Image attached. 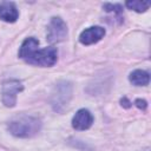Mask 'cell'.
I'll return each mask as SVG.
<instances>
[{
	"instance_id": "obj_12",
	"label": "cell",
	"mask_w": 151,
	"mask_h": 151,
	"mask_svg": "<svg viewBox=\"0 0 151 151\" xmlns=\"http://www.w3.org/2000/svg\"><path fill=\"white\" fill-rule=\"evenodd\" d=\"M103 8L109 13H114L116 15H120L123 13V6L119 4H104Z\"/></svg>"
},
{
	"instance_id": "obj_2",
	"label": "cell",
	"mask_w": 151,
	"mask_h": 151,
	"mask_svg": "<svg viewBox=\"0 0 151 151\" xmlns=\"http://www.w3.org/2000/svg\"><path fill=\"white\" fill-rule=\"evenodd\" d=\"M73 85L70 81L61 80L57 83L51 92L50 104L55 112H64V110L68 106L70 100L72 99Z\"/></svg>"
},
{
	"instance_id": "obj_10",
	"label": "cell",
	"mask_w": 151,
	"mask_h": 151,
	"mask_svg": "<svg viewBox=\"0 0 151 151\" xmlns=\"http://www.w3.org/2000/svg\"><path fill=\"white\" fill-rule=\"evenodd\" d=\"M129 80L136 86H145L150 83V74L144 70H134L130 73Z\"/></svg>"
},
{
	"instance_id": "obj_13",
	"label": "cell",
	"mask_w": 151,
	"mask_h": 151,
	"mask_svg": "<svg viewBox=\"0 0 151 151\" xmlns=\"http://www.w3.org/2000/svg\"><path fill=\"white\" fill-rule=\"evenodd\" d=\"M134 105H136L138 109H140V110H145V109L147 107V103H146V100L140 99V98H138V99L134 100Z\"/></svg>"
},
{
	"instance_id": "obj_5",
	"label": "cell",
	"mask_w": 151,
	"mask_h": 151,
	"mask_svg": "<svg viewBox=\"0 0 151 151\" xmlns=\"http://www.w3.org/2000/svg\"><path fill=\"white\" fill-rule=\"evenodd\" d=\"M68 29L66 22L60 17H53L47 26V41L48 42H60L67 38Z\"/></svg>"
},
{
	"instance_id": "obj_7",
	"label": "cell",
	"mask_w": 151,
	"mask_h": 151,
	"mask_svg": "<svg viewBox=\"0 0 151 151\" xmlns=\"http://www.w3.org/2000/svg\"><path fill=\"white\" fill-rule=\"evenodd\" d=\"M93 123V116L87 109H80L72 118V127L78 131H84L91 127Z\"/></svg>"
},
{
	"instance_id": "obj_9",
	"label": "cell",
	"mask_w": 151,
	"mask_h": 151,
	"mask_svg": "<svg viewBox=\"0 0 151 151\" xmlns=\"http://www.w3.org/2000/svg\"><path fill=\"white\" fill-rule=\"evenodd\" d=\"M38 46H39V40H37L33 37L26 38L22 41V44H21V46L19 48V53H18L19 54V58H21V59L25 60L33 51H35L38 48Z\"/></svg>"
},
{
	"instance_id": "obj_1",
	"label": "cell",
	"mask_w": 151,
	"mask_h": 151,
	"mask_svg": "<svg viewBox=\"0 0 151 151\" xmlns=\"http://www.w3.org/2000/svg\"><path fill=\"white\" fill-rule=\"evenodd\" d=\"M41 126L42 123L39 118L28 114H20L9 120L7 129L14 137L31 138L40 132Z\"/></svg>"
},
{
	"instance_id": "obj_3",
	"label": "cell",
	"mask_w": 151,
	"mask_h": 151,
	"mask_svg": "<svg viewBox=\"0 0 151 151\" xmlns=\"http://www.w3.org/2000/svg\"><path fill=\"white\" fill-rule=\"evenodd\" d=\"M57 60H58V51L55 47H45L41 50L37 48L25 59V61L28 64L42 66V67L53 66L57 63Z\"/></svg>"
},
{
	"instance_id": "obj_4",
	"label": "cell",
	"mask_w": 151,
	"mask_h": 151,
	"mask_svg": "<svg viewBox=\"0 0 151 151\" xmlns=\"http://www.w3.org/2000/svg\"><path fill=\"white\" fill-rule=\"evenodd\" d=\"M24 90V85L18 79H8L4 81L1 88V100L7 107H14L17 104V96Z\"/></svg>"
},
{
	"instance_id": "obj_8",
	"label": "cell",
	"mask_w": 151,
	"mask_h": 151,
	"mask_svg": "<svg viewBox=\"0 0 151 151\" xmlns=\"http://www.w3.org/2000/svg\"><path fill=\"white\" fill-rule=\"evenodd\" d=\"M19 18V11L14 2L2 1L0 4V19L6 22H15Z\"/></svg>"
},
{
	"instance_id": "obj_6",
	"label": "cell",
	"mask_w": 151,
	"mask_h": 151,
	"mask_svg": "<svg viewBox=\"0 0 151 151\" xmlns=\"http://www.w3.org/2000/svg\"><path fill=\"white\" fill-rule=\"evenodd\" d=\"M105 35V29L101 26H91L85 28L80 35H79V41L83 45H92L101 40Z\"/></svg>"
},
{
	"instance_id": "obj_14",
	"label": "cell",
	"mask_w": 151,
	"mask_h": 151,
	"mask_svg": "<svg viewBox=\"0 0 151 151\" xmlns=\"http://www.w3.org/2000/svg\"><path fill=\"white\" fill-rule=\"evenodd\" d=\"M120 104H122V106H123V107H126V109L131 107V101H130L126 97H124V98H122V99H120Z\"/></svg>"
},
{
	"instance_id": "obj_11",
	"label": "cell",
	"mask_w": 151,
	"mask_h": 151,
	"mask_svg": "<svg viewBox=\"0 0 151 151\" xmlns=\"http://www.w3.org/2000/svg\"><path fill=\"white\" fill-rule=\"evenodd\" d=\"M125 6H126L129 9H131V11H134V12H137V13H142V12H145L146 9H149L150 2L133 0V1H126V2H125Z\"/></svg>"
}]
</instances>
